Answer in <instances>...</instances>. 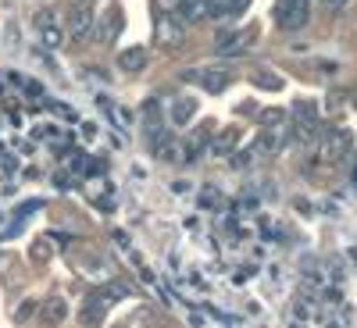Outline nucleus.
Wrapping results in <instances>:
<instances>
[{
  "label": "nucleus",
  "mask_w": 357,
  "mask_h": 328,
  "mask_svg": "<svg viewBox=\"0 0 357 328\" xmlns=\"http://www.w3.org/2000/svg\"><path fill=\"white\" fill-rule=\"evenodd\" d=\"M340 4H347V0H329V8H340Z\"/></svg>",
  "instance_id": "f03ea898"
},
{
  "label": "nucleus",
  "mask_w": 357,
  "mask_h": 328,
  "mask_svg": "<svg viewBox=\"0 0 357 328\" xmlns=\"http://www.w3.org/2000/svg\"><path fill=\"white\" fill-rule=\"evenodd\" d=\"M307 18H311V0H279L275 4V22H279V29H286V33L304 29Z\"/></svg>",
  "instance_id": "f257e3e1"
}]
</instances>
